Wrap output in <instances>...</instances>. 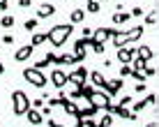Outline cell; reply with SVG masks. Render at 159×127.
Here are the masks:
<instances>
[{
  "label": "cell",
  "mask_w": 159,
  "mask_h": 127,
  "mask_svg": "<svg viewBox=\"0 0 159 127\" xmlns=\"http://www.w3.org/2000/svg\"><path fill=\"white\" fill-rule=\"evenodd\" d=\"M72 32H74L72 23H60V26H53V28L46 32V37H48V42H51L53 46H62V44L69 40Z\"/></svg>",
  "instance_id": "1"
},
{
  "label": "cell",
  "mask_w": 159,
  "mask_h": 127,
  "mask_svg": "<svg viewBox=\"0 0 159 127\" xmlns=\"http://www.w3.org/2000/svg\"><path fill=\"white\" fill-rule=\"evenodd\" d=\"M30 109V99L23 90H14L12 92V111L14 115H25Z\"/></svg>",
  "instance_id": "2"
},
{
  "label": "cell",
  "mask_w": 159,
  "mask_h": 127,
  "mask_svg": "<svg viewBox=\"0 0 159 127\" xmlns=\"http://www.w3.org/2000/svg\"><path fill=\"white\" fill-rule=\"evenodd\" d=\"M23 79L28 81L30 86H35V88H46V74L39 69H35V67H25L23 69Z\"/></svg>",
  "instance_id": "3"
},
{
  "label": "cell",
  "mask_w": 159,
  "mask_h": 127,
  "mask_svg": "<svg viewBox=\"0 0 159 127\" xmlns=\"http://www.w3.org/2000/svg\"><path fill=\"white\" fill-rule=\"evenodd\" d=\"M88 102H90V106H95L97 111H108V106H111V97L104 90H92V95L88 97Z\"/></svg>",
  "instance_id": "4"
},
{
  "label": "cell",
  "mask_w": 159,
  "mask_h": 127,
  "mask_svg": "<svg viewBox=\"0 0 159 127\" xmlns=\"http://www.w3.org/2000/svg\"><path fill=\"white\" fill-rule=\"evenodd\" d=\"M85 79H88V69L83 67V65L67 74V81H69V83H74V86H85Z\"/></svg>",
  "instance_id": "5"
},
{
  "label": "cell",
  "mask_w": 159,
  "mask_h": 127,
  "mask_svg": "<svg viewBox=\"0 0 159 127\" xmlns=\"http://www.w3.org/2000/svg\"><path fill=\"white\" fill-rule=\"evenodd\" d=\"M51 83L56 86L58 90H62V88L69 83V81H67V74H65V69H62V67H56V69H51Z\"/></svg>",
  "instance_id": "6"
},
{
  "label": "cell",
  "mask_w": 159,
  "mask_h": 127,
  "mask_svg": "<svg viewBox=\"0 0 159 127\" xmlns=\"http://www.w3.org/2000/svg\"><path fill=\"white\" fill-rule=\"evenodd\" d=\"M106 113H111V115H120V118H127V120H136V118H139V115H136V113H131L129 109L120 106V104H111Z\"/></svg>",
  "instance_id": "7"
},
{
  "label": "cell",
  "mask_w": 159,
  "mask_h": 127,
  "mask_svg": "<svg viewBox=\"0 0 159 127\" xmlns=\"http://www.w3.org/2000/svg\"><path fill=\"white\" fill-rule=\"evenodd\" d=\"M104 92H106L108 97H116L120 90H122V79H113V81H106L104 83V88H102Z\"/></svg>",
  "instance_id": "8"
},
{
  "label": "cell",
  "mask_w": 159,
  "mask_h": 127,
  "mask_svg": "<svg viewBox=\"0 0 159 127\" xmlns=\"http://www.w3.org/2000/svg\"><path fill=\"white\" fill-rule=\"evenodd\" d=\"M116 56H118V60L122 65H129L131 60H134V46H129V44H127V46H120Z\"/></svg>",
  "instance_id": "9"
},
{
  "label": "cell",
  "mask_w": 159,
  "mask_h": 127,
  "mask_svg": "<svg viewBox=\"0 0 159 127\" xmlns=\"http://www.w3.org/2000/svg\"><path fill=\"white\" fill-rule=\"evenodd\" d=\"M152 104H157V95H155V92H152V95H148L145 99H141V102H136L134 106H131V113H136V115H139L145 106H152Z\"/></svg>",
  "instance_id": "10"
},
{
  "label": "cell",
  "mask_w": 159,
  "mask_h": 127,
  "mask_svg": "<svg viewBox=\"0 0 159 127\" xmlns=\"http://www.w3.org/2000/svg\"><path fill=\"white\" fill-rule=\"evenodd\" d=\"M116 32H118L116 28H97V30H92V40H97V42H106V40H111Z\"/></svg>",
  "instance_id": "11"
},
{
  "label": "cell",
  "mask_w": 159,
  "mask_h": 127,
  "mask_svg": "<svg viewBox=\"0 0 159 127\" xmlns=\"http://www.w3.org/2000/svg\"><path fill=\"white\" fill-rule=\"evenodd\" d=\"M32 51H35V46H30V44H25V46H21L19 51L14 53V60L16 63H25L30 56H32Z\"/></svg>",
  "instance_id": "12"
},
{
  "label": "cell",
  "mask_w": 159,
  "mask_h": 127,
  "mask_svg": "<svg viewBox=\"0 0 159 127\" xmlns=\"http://www.w3.org/2000/svg\"><path fill=\"white\" fill-rule=\"evenodd\" d=\"M53 14H56V7L46 2V5H42V7L37 9V16H35V19H37V21H39V19H51Z\"/></svg>",
  "instance_id": "13"
},
{
  "label": "cell",
  "mask_w": 159,
  "mask_h": 127,
  "mask_svg": "<svg viewBox=\"0 0 159 127\" xmlns=\"http://www.w3.org/2000/svg\"><path fill=\"white\" fill-rule=\"evenodd\" d=\"M28 123L30 125H35V127H39L42 123H44V115H42V111H37V109H28Z\"/></svg>",
  "instance_id": "14"
},
{
  "label": "cell",
  "mask_w": 159,
  "mask_h": 127,
  "mask_svg": "<svg viewBox=\"0 0 159 127\" xmlns=\"http://www.w3.org/2000/svg\"><path fill=\"white\" fill-rule=\"evenodd\" d=\"M53 63H56L58 67H60V65H65V67H67V65H76V63H74V56H72V53H56Z\"/></svg>",
  "instance_id": "15"
},
{
  "label": "cell",
  "mask_w": 159,
  "mask_h": 127,
  "mask_svg": "<svg viewBox=\"0 0 159 127\" xmlns=\"http://www.w3.org/2000/svg\"><path fill=\"white\" fill-rule=\"evenodd\" d=\"M134 56H136V58H141V60H145V63H148V60H152V56H155V53H152V49H150V46H145V44H143V46L134 49Z\"/></svg>",
  "instance_id": "16"
},
{
  "label": "cell",
  "mask_w": 159,
  "mask_h": 127,
  "mask_svg": "<svg viewBox=\"0 0 159 127\" xmlns=\"http://www.w3.org/2000/svg\"><path fill=\"white\" fill-rule=\"evenodd\" d=\"M88 76L92 79V83L97 88H104V83H106V76H104L102 72H88Z\"/></svg>",
  "instance_id": "17"
},
{
  "label": "cell",
  "mask_w": 159,
  "mask_h": 127,
  "mask_svg": "<svg viewBox=\"0 0 159 127\" xmlns=\"http://www.w3.org/2000/svg\"><path fill=\"white\" fill-rule=\"evenodd\" d=\"M62 106H65V111H67L69 115H74V118H76V120H81V113H79V106H76V104L72 102V99H67V102H65V104H62Z\"/></svg>",
  "instance_id": "18"
},
{
  "label": "cell",
  "mask_w": 159,
  "mask_h": 127,
  "mask_svg": "<svg viewBox=\"0 0 159 127\" xmlns=\"http://www.w3.org/2000/svg\"><path fill=\"white\" fill-rule=\"evenodd\" d=\"M143 26H136V28H131V30H127V35H129V44L131 42H139L141 37H143Z\"/></svg>",
  "instance_id": "19"
},
{
  "label": "cell",
  "mask_w": 159,
  "mask_h": 127,
  "mask_svg": "<svg viewBox=\"0 0 159 127\" xmlns=\"http://www.w3.org/2000/svg\"><path fill=\"white\" fill-rule=\"evenodd\" d=\"M83 19H85V9H74L72 16H69V23H72V26L83 23Z\"/></svg>",
  "instance_id": "20"
},
{
  "label": "cell",
  "mask_w": 159,
  "mask_h": 127,
  "mask_svg": "<svg viewBox=\"0 0 159 127\" xmlns=\"http://www.w3.org/2000/svg\"><path fill=\"white\" fill-rule=\"evenodd\" d=\"M129 19H131V16H129V12H116V14H113V23H118V26L127 23Z\"/></svg>",
  "instance_id": "21"
},
{
  "label": "cell",
  "mask_w": 159,
  "mask_h": 127,
  "mask_svg": "<svg viewBox=\"0 0 159 127\" xmlns=\"http://www.w3.org/2000/svg\"><path fill=\"white\" fill-rule=\"evenodd\" d=\"M48 37H46V32H35L32 35V40H30V46H39V44H44Z\"/></svg>",
  "instance_id": "22"
},
{
  "label": "cell",
  "mask_w": 159,
  "mask_h": 127,
  "mask_svg": "<svg viewBox=\"0 0 159 127\" xmlns=\"http://www.w3.org/2000/svg\"><path fill=\"white\" fill-rule=\"evenodd\" d=\"M99 9H102V5L97 2V0H88V5H85L88 14H99Z\"/></svg>",
  "instance_id": "23"
},
{
  "label": "cell",
  "mask_w": 159,
  "mask_h": 127,
  "mask_svg": "<svg viewBox=\"0 0 159 127\" xmlns=\"http://www.w3.org/2000/svg\"><path fill=\"white\" fill-rule=\"evenodd\" d=\"M14 23H16V19H14L12 14H7V16L0 19V26H2V28H14Z\"/></svg>",
  "instance_id": "24"
},
{
  "label": "cell",
  "mask_w": 159,
  "mask_h": 127,
  "mask_svg": "<svg viewBox=\"0 0 159 127\" xmlns=\"http://www.w3.org/2000/svg\"><path fill=\"white\" fill-rule=\"evenodd\" d=\"M79 113H81V118H92V115L97 113V109H95V106H90V104H88L85 109H79Z\"/></svg>",
  "instance_id": "25"
},
{
  "label": "cell",
  "mask_w": 159,
  "mask_h": 127,
  "mask_svg": "<svg viewBox=\"0 0 159 127\" xmlns=\"http://www.w3.org/2000/svg\"><path fill=\"white\" fill-rule=\"evenodd\" d=\"M157 19H159L157 9H152V12H148V14H145V23H148V26H155V23H157Z\"/></svg>",
  "instance_id": "26"
},
{
  "label": "cell",
  "mask_w": 159,
  "mask_h": 127,
  "mask_svg": "<svg viewBox=\"0 0 159 127\" xmlns=\"http://www.w3.org/2000/svg\"><path fill=\"white\" fill-rule=\"evenodd\" d=\"M90 46H92V51L99 53V56L104 53V49H106V46H104V42H97V40H92V42H90Z\"/></svg>",
  "instance_id": "27"
},
{
  "label": "cell",
  "mask_w": 159,
  "mask_h": 127,
  "mask_svg": "<svg viewBox=\"0 0 159 127\" xmlns=\"http://www.w3.org/2000/svg\"><path fill=\"white\" fill-rule=\"evenodd\" d=\"M111 123H113V115H111V113H106V115H104V118L99 120V123H97V127H111Z\"/></svg>",
  "instance_id": "28"
},
{
  "label": "cell",
  "mask_w": 159,
  "mask_h": 127,
  "mask_svg": "<svg viewBox=\"0 0 159 127\" xmlns=\"http://www.w3.org/2000/svg\"><path fill=\"white\" fill-rule=\"evenodd\" d=\"M131 74V67L129 65H122V67H120V79H125V76H129Z\"/></svg>",
  "instance_id": "29"
},
{
  "label": "cell",
  "mask_w": 159,
  "mask_h": 127,
  "mask_svg": "<svg viewBox=\"0 0 159 127\" xmlns=\"http://www.w3.org/2000/svg\"><path fill=\"white\" fill-rule=\"evenodd\" d=\"M155 74H157V69L150 67V65H145V69H143V76H145V79H148V76H155Z\"/></svg>",
  "instance_id": "30"
},
{
  "label": "cell",
  "mask_w": 159,
  "mask_h": 127,
  "mask_svg": "<svg viewBox=\"0 0 159 127\" xmlns=\"http://www.w3.org/2000/svg\"><path fill=\"white\" fill-rule=\"evenodd\" d=\"M37 28V19H28L25 21V30H35Z\"/></svg>",
  "instance_id": "31"
},
{
  "label": "cell",
  "mask_w": 159,
  "mask_h": 127,
  "mask_svg": "<svg viewBox=\"0 0 159 127\" xmlns=\"http://www.w3.org/2000/svg\"><path fill=\"white\" fill-rule=\"evenodd\" d=\"M145 12H143V7H134V9H131V12H129V16H143Z\"/></svg>",
  "instance_id": "32"
},
{
  "label": "cell",
  "mask_w": 159,
  "mask_h": 127,
  "mask_svg": "<svg viewBox=\"0 0 159 127\" xmlns=\"http://www.w3.org/2000/svg\"><path fill=\"white\" fill-rule=\"evenodd\" d=\"M30 5H32V0H19V7H30Z\"/></svg>",
  "instance_id": "33"
},
{
  "label": "cell",
  "mask_w": 159,
  "mask_h": 127,
  "mask_svg": "<svg viewBox=\"0 0 159 127\" xmlns=\"http://www.w3.org/2000/svg\"><path fill=\"white\" fill-rule=\"evenodd\" d=\"M2 42L9 46V44H14V37H12V35H5V37H2Z\"/></svg>",
  "instance_id": "34"
},
{
  "label": "cell",
  "mask_w": 159,
  "mask_h": 127,
  "mask_svg": "<svg viewBox=\"0 0 159 127\" xmlns=\"http://www.w3.org/2000/svg\"><path fill=\"white\" fill-rule=\"evenodd\" d=\"M30 106H37V109L44 106V99H35V102H30Z\"/></svg>",
  "instance_id": "35"
},
{
  "label": "cell",
  "mask_w": 159,
  "mask_h": 127,
  "mask_svg": "<svg viewBox=\"0 0 159 127\" xmlns=\"http://www.w3.org/2000/svg\"><path fill=\"white\" fill-rule=\"evenodd\" d=\"M129 102H131V97H122V99H120V106H127Z\"/></svg>",
  "instance_id": "36"
},
{
  "label": "cell",
  "mask_w": 159,
  "mask_h": 127,
  "mask_svg": "<svg viewBox=\"0 0 159 127\" xmlns=\"http://www.w3.org/2000/svg\"><path fill=\"white\" fill-rule=\"evenodd\" d=\"M9 7V0H0V9H7Z\"/></svg>",
  "instance_id": "37"
},
{
  "label": "cell",
  "mask_w": 159,
  "mask_h": 127,
  "mask_svg": "<svg viewBox=\"0 0 159 127\" xmlns=\"http://www.w3.org/2000/svg\"><path fill=\"white\" fill-rule=\"evenodd\" d=\"M136 90H139V92H143V90H148V88H145V83H136Z\"/></svg>",
  "instance_id": "38"
},
{
  "label": "cell",
  "mask_w": 159,
  "mask_h": 127,
  "mask_svg": "<svg viewBox=\"0 0 159 127\" xmlns=\"http://www.w3.org/2000/svg\"><path fill=\"white\" fill-rule=\"evenodd\" d=\"M83 37H92V30L90 28H83Z\"/></svg>",
  "instance_id": "39"
},
{
  "label": "cell",
  "mask_w": 159,
  "mask_h": 127,
  "mask_svg": "<svg viewBox=\"0 0 159 127\" xmlns=\"http://www.w3.org/2000/svg\"><path fill=\"white\" fill-rule=\"evenodd\" d=\"M46 125H48V127H62V125H58V123H56V120H48V123H46Z\"/></svg>",
  "instance_id": "40"
},
{
  "label": "cell",
  "mask_w": 159,
  "mask_h": 127,
  "mask_svg": "<svg viewBox=\"0 0 159 127\" xmlns=\"http://www.w3.org/2000/svg\"><path fill=\"white\" fill-rule=\"evenodd\" d=\"M145 127H159V125H157V123H148Z\"/></svg>",
  "instance_id": "41"
},
{
  "label": "cell",
  "mask_w": 159,
  "mask_h": 127,
  "mask_svg": "<svg viewBox=\"0 0 159 127\" xmlns=\"http://www.w3.org/2000/svg\"><path fill=\"white\" fill-rule=\"evenodd\" d=\"M2 72H5V65H2V60H0V74H2Z\"/></svg>",
  "instance_id": "42"
},
{
  "label": "cell",
  "mask_w": 159,
  "mask_h": 127,
  "mask_svg": "<svg viewBox=\"0 0 159 127\" xmlns=\"http://www.w3.org/2000/svg\"><path fill=\"white\" fill-rule=\"evenodd\" d=\"M97 2H99V5H102V2H106V0H97Z\"/></svg>",
  "instance_id": "43"
}]
</instances>
